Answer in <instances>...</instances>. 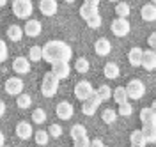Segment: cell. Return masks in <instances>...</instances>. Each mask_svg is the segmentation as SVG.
Listing matches in <instances>:
<instances>
[{
    "instance_id": "obj_1",
    "label": "cell",
    "mask_w": 156,
    "mask_h": 147,
    "mask_svg": "<svg viewBox=\"0 0 156 147\" xmlns=\"http://www.w3.org/2000/svg\"><path fill=\"white\" fill-rule=\"evenodd\" d=\"M71 59H73V50L64 41H48L43 46V60H46L48 64L69 62Z\"/></svg>"
},
{
    "instance_id": "obj_2",
    "label": "cell",
    "mask_w": 156,
    "mask_h": 147,
    "mask_svg": "<svg viewBox=\"0 0 156 147\" xmlns=\"http://www.w3.org/2000/svg\"><path fill=\"white\" fill-rule=\"evenodd\" d=\"M58 82H60V80H58L51 71H48V73L43 76V82H41V94H43L44 98H53L58 90Z\"/></svg>"
},
{
    "instance_id": "obj_3",
    "label": "cell",
    "mask_w": 156,
    "mask_h": 147,
    "mask_svg": "<svg viewBox=\"0 0 156 147\" xmlns=\"http://www.w3.org/2000/svg\"><path fill=\"white\" fill-rule=\"evenodd\" d=\"M11 9H12V14H14L16 18L27 20V18H30V14H32V11H34V5H32L30 0H12Z\"/></svg>"
},
{
    "instance_id": "obj_4",
    "label": "cell",
    "mask_w": 156,
    "mask_h": 147,
    "mask_svg": "<svg viewBox=\"0 0 156 147\" xmlns=\"http://www.w3.org/2000/svg\"><path fill=\"white\" fill-rule=\"evenodd\" d=\"M73 94H75V98L80 99V101H87V99H90L94 94H96V90L92 89V85H90V82H87V80H82V82H78L76 85H75V90H73Z\"/></svg>"
},
{
    "instance_id": "obj_5",
    "label": "cell",
    "mask_w": 156,
    "mask_h": 147,
    "mask_svg": "<svg viewBox=\"0 0 156 147\" xmlns=\"http://www.w3.org/2000/svg\"><path fill=\"white\" fill-rule=\"evenodd\" d=\"M126 90H128L129 99H142L144 98V94H146V85H144V82L133 78V80L128 82Z\"/></svg>"
},
{
    "instance_id": "obj_6",
    "label": "cell",
    "mask_w": 156,
    "mask_h": 147,
    "mask_svg": "<svg viewBox=\"0 0 156 147\" xmlns=\"http://www.w3.org/2000/svg\"><path fill=\"white\" fill-rule=\"evenodd\" d=\"M110 30H112V34L117 36V37H124V36L129 34L131 25H129V21L126 18H115V20L110 23Z\"/></svg>"
},
{
    "instance_id": "obj_7",
    "label": "cell",
    "mask_w": 156,
    "mask_h": 147,
    "mask_svg": "<svg viewBox=\"0 0 156 147\" xmlns=\"http://www.w3.org/2000/svg\"><path fill=\"white\" fill-rule=\"evenodd\" d=\"M5 92L9 96H16L18 98L20 94L23 92V80H20L18 76H11V78L5 80Z\"/></svg>"
},
{
    "instance_id": "obj_8",
    "label": "cell",
    "mask_w": 156,
    "mask_h": 147,
    "mask_svg": "<svg viewBox=\"0 0 156 147\" xmlns=\"http://www.w3.org/2000/svg\"><path fill=\"white\" fill-rule=\"evenodd\" d=\"M55 114H57L58 119L69 121V119L73 117V114H75V108H73V105L69 101H60L57 105V108H55Z\"/></svg>"
},
{
    "instance_id": "obj_9",
    "label": "cell",
    "mask_w": 156,
    "mask_h": 147,
    "mask_svg": "<svg viewBox=\"0 0 156 147\" xmlns=\"http://www.w3.org/2000/svg\"><path fill=\"white\" fill-rule=\"evenodd\" d=\"M101 103H103V101L99 99V96H98V94H94L90 99H87V101L83 103V107H82V114H83V115H94Z\"/></svg>"
},
{
    "instance_id": "obj_10",
    "label": "cell",
    "mask_w": 156,
    "mask_h": 147,
    "mask_svg": "<svg viewBox=\"0 0 156 147\" xmlns=\"http://www.w3.org/2000/svg\"><path fill=\"white\" fill-rule=\"evenodd\" d=\"M36 135L34 133V129H32V124L30 122H25V121H21L16 124V137L21 138V140H29Z\"/></svg>"
},
{
    "instance_id": "obj_11",
    "label": "cell",
    "mask_w": 156,
    "mask_h": 147,
    "mask_svg": "<svg viewBox=\"0 0 156 147\" xmlns=\"http://www.w3.org/2000/svg\"><path fill=\"white\" fill-rule=\"evenodd\" d=\"M12 69L18 75L30 73V59H27V57H16V59L12 60Z\"/></svg>"
},
{
    "instance_id": "obj_12",
    "label": "cell",
    "mask_w": 156,
    "mask_h": 147,
    "mask_svg": "<svg viewBox=\"0 0 156 147\" xmlns=\"http://www.w3.org/2000/svg\"><path fill=\"white\" fill-rule=\"evenodd\" d=\"M51 73H53V75H55L58 80L68 78L69 73H71L69 62H55V64H51Z\"/></svg>"
},
{
    "instance_id": "obj_13",
    "label": "cell",
    "mask_w": 156,
    "mask_h": 147,
    "mask_svg": "<svg viewBox=\"0 0 156 147\" xmlns=\"http://www.w3.org/2000/svg\"><path fill=\"white\" fill-rule=\"evenodd\" d=\"M25 36H29V37H37L39 34H41V30H43V25H41V21L39 20H29L25 23Z\"/></svg>"
},
{
    "instance_id": "obj_14",
    "label": "cell",
    "mask_w": 156,
    "mask_h": 147,
    "mask_svg": "<svg viewBox=\"0 0 156 147\" xmlns=\"http://www.w3.org/2000/svg\"><path fill=\"white\" fill-rule=\"evenodd\" d=\"M142 68L146 71H154L156 69V51L154 50H144V60H142Z\"/></svg>"
},
{
    "instance_id": "obj_15",
    "label": "cell",
    "mask_w": 156,
    "mask_h": 147,
    "mask_svg": "<svg viewBox=\"0 0 156 147\" xmlns=\"http://www.w3.org/2000/svg\"><path fill=\"white\" fill-rule=\"evenodd\" d=\"M58 9L57 0H41L39 2V11L44 14V16H53Z\"/></svg>"
},
{
    "instance_id": "obj_16",
    "label": "cell",
    "mask_w": 156,
    "mask_h": 147,
    "mask_svg": "<svg viewBox=\"0 0 156 147\" xmlns=\"http://www.w3.org/2000/svg\"><path fill=\"white\" fill-rule=\"evenodd\" d=\"M142 60H144V50L135 46V48H131L128 51V62L131 64V66H142Z\"/></svg>"
},
{
    "instance_id": "obj_17",
    "label": "cell",
    "mask_w": 156,
    "mask_h": 147,
    "mask_svg": "<svg viewBox=\"0 0 156 147\" xmlns=\"http://www.w3.org/2000/svg\"><path fill=\"white\" fill-rule=\"evenodd\" d=\"M94 51H96L99 57H105V55H108V53L112 51V44H110V41L105 39V37H99V39L94 43Z\"/></svg>"
},
{
    "instance_id": "obj_18",
    "label": "cell",
    "mask_w": 156,
    "mask_h": 147,
    "mask_svg": "<svg viewBox=\"0 0 156 147\" xmlns=\"http://www.w3.org/2000/svg\"><path fill=\"white\" fill-rule=\"evenodd\" d=\"M140 16L144 21H154L156 20V5L154 4H146L140 9Z\"/></svg>"
},
{
    "instance_id": "obj_19",
    "label": "cell",
    "mask_w": 156,
    "mask_h": 147,
    "mask_svg": "<svg viewBox=\"0 0 156 147\" xmlns=\"http://www.w3.org/2000/svg\"><path fill=\"white\" fill-rule=\"evenodd\" d=\"M7 37H9V41H12V43H18L21 37H23V34H25V30L21 29L20 25H9L7 27Z\"/></svg>"
},
{
    "instance_id": "obj_20",
    "label": "cell",
    "mask_w": 156,
    "mask_h": 147,
    "mask_svg": "<svg viewBox=\"0 0 156 147\" xmlns=\"http://www.w3.org/2000/svg\"><path fill=\"white\" fill-rule=\"evenodd\" d=\"M142 131H144V135H146L147 144H156V122L142 124Z\"/></svg>"
},
{
    "instance_id": "obj_21",
    "label": "cell",
    "mask_w": 156,
    "mask_h": 147,
    "mask_svg": "<svg viewBox=\"0 0 156 147\" xmlns=\"http://www.w3.org/2000/svg\"><path fill=\"white\" fill-rule=\"evenodd\" d=\"M103 75L108 80H115L121 75V69H119V66H117L115 62H108V64H105V68H103Z\"/></svg>"
},
{
    "instance_id": "obj_22",
    "label": "cell",
    "mask_w": 156,
    "mask_h": 147,
    "mask_svg": "<svg viewBox=\"0 0 156 147\" xmlns=\"http://www.w3.org/2000/svg\"><path fill=\"white\" fill-rule=\"evenodd\" d=\"M98 14H99L98 7H92V5H87V4H83V5L80 7V16H82L85 21L92 20V18H94V16H98Z\"/></svg>"
},
{
    "instance_id": "obj_23",
    "label": "cell",
    "mask_w": 156,
    "mask_h": 147,
    "mask_svg": "<svg viewBox=\"0 0 156 147\" xmlns=\"http://www.w3.org/2000/svg\"><path fill=\"white\" fill-rule=\"evenodd\" d=\"M140 122L142 124H151V122H156V115L153 112L151 107H146L140 110Z\"/></svg>"
},
{
    "instance_id": "obj_24",
    "label": "cell",
    "mask_w": 156,
    "mask_h": 147,
    "mask_svg": "<svg viewBox=\"0 0 156 147\" xmlns=\"http://www.w3.org/2000/svg\"><path fill=\"white\" fill-rule=\"evenodd\" d=\"M69 135H71L73 142H75L78 138L87 137V128L83 126V124H75V126H71V129H69Z\"/></svg>"
},
{
    "instance_id": "obj_25",
    "label": "cell",
    "mask_w": 156,
    "mask_h": 147,
    "mask_svg": "<svg viewBox=\"0 0 156 147\" xmlns=\"http://www.w3.org/2000/svg\"><path fill=\"white\" fill-rule=\"evenodd\" d=\"M128 99H129V96H128V90L126 87H117L114 89V101H115L117 105H122V103H126Z\"/></svg>"
},
{
    "instance_id": "obj_26",
    "label": "cell",
    "mask_w": 156,
    "mask_h": 147,
    "mask_svg": "<svg viewBox=\"0 0 156 147\" xmlns=\"http://www.w3.org/2000/svg\"><path fill=\"white\" fill-rule=\"evenodd\" d=\"M129 140H131V144H133V145H146V144H147L146 135H144V131H142V129H135V131H131Z\"/></svg>"
},
{
    "instance_id": "obj_27",
    "label": "cell",
    "mask_w": 156,
    "mask_h": 147,
    "mask_svg": "<svg viewBox=\"0 0 156 147\" xmlns=\"http://www.w3.org/2000/svg\"><path fill=\"white\" fill-rule=\"evenodd\" d=\"M96 94L99 96L101 101H108L110 98H114V90L108 87V85H99V87L96 89Z\"/></svg>"
},
{
    "instance_id": "obj_28",
    "label": "cell",
    "mask_w": 156,
    "mask_h": 147,
    "mask_svg": "<svg viewBox=\"0 0 156 147\" xmlns=\"http://www.w3.org/2000/svg\"><path fill=\"white\" fill-rule=\"evenodd\" d=\"M129 12H131V9H129V4H126V2H119V4L115 5L117 18H128Z\"/></svg>"
},
{
    "instance_id": "obj_29",
    "label": "cell",
    "mask_w": 156,
    "mask_h": 147,
    "mask_svg": "<svg viewBox=\"0 0 156 147\" xmlns=\"http://www.w3.org/2000/svg\"><path fill=\"white\" fill-rule=\"evenodd\" d=\"M89 68H90V64H89V60L85 59V57H78L76 62H75V69H76L80 75H85L89 71Z\"/></svg>"
},
{
    "instance_id": "obj_30",
    "label": "cell",
    "mask_w": 156,
    "mask_h": 147,
    "mask_svg": "<svg viewBox=\"0 0 156 147\" xmlns=\"http://www.w3.org/2000/svg\"><path fill=\"white\" fill-rule=\"evenodd\" d=\"M117 114H119V112H115L114 108H105V110H103V114H101V119H103V122L112 124V122H115Z\"/></svg>"
},
{
    "instance_id": "obj_31",
    "label": "cell",
    "mask_w": 156,
    "mask_h": 147,
    "mask_svg": "<svg viewBox=\"0 0 156 147\" xmlns=\"http://www.w3.org/2000/svg\"><path fill=\"white\" fill-rule=\"evenodd\" d=\"M34 138H36V144L37 145H46L50 142V133L44 131V129H37V133L34 135Z\"/></svg>"
},
{
    "instance_id": "obj_32",
    "label": "cell",
    "mask_w": 156,
    "mask_h": 147,
    "mask_svg": "<svg viewBox=\"0 0 156 147\" xmlns=\"http://www.w3.org/2000/svg\"><path fill=\"white\" fill-rule=\"evenodd\" d=\"M29 59L32 62H39L43 60V46H32L29 50Z\"/></svg>"
},
{
    "instance_id": "obj_33",
    "label": "cell",
    "mask_w": 156,
    "mask_h": 147,
    "mask_svg": "<svg viewBox=\"0 0 156 147\" xmlns=\"http://www.w3.org/2000/svg\"><path fill=\"white\" fill-rule=\"evenodd\" d=\"M32 122H36V124L46 122V112H44L43 108H36V110L32 112Z\"/></svg>"
},
{
    "instance_id": "obj_34",
    "label": "cell",
    "mask_w": 156,
    "mask_h": 147,
    "mask_svg": "<svg viewBox=\"0 0 156 147\" xmlns=\"http://www.w3.org/2000/svg\"><path fill=\"white\" fill-rule=\"evenodd\" d=\"M16 105H18V108L25 110V108H29L32 105V98H30L29 94H20L18 98H16Z\"/></svg>"
},
{
    "instance_id": "obj_35",
    "label": "cell",
    "mask_w": 156,
    "mask_h": 147,
    "mask_svg": "<svg viewBox=\"0 0 156 147\" xmlns=\"http://www.w3.org/2000/svg\"><path fill=\"white\" fill-rule=\"evenodd\" d=\"M133 114V105L126 101V103H122V105H119V115H122V117H129Z\"/></svg>"
},
{
    "instance_id": "obj_36",
    "label": "cell",
    "mask_w": 156,
    "mask_h": 147,
    "mask_svg": "<svg viewBox=\"0 0 156 147\" xmlns=\"http://www.w3.org/2000/svg\"><path fill=\"white\" fill-rule=\"evenodd\" d=\"M48 133H50V137H51V138L62 137V126H60V124H50Z\"/></svg>"
},
{
    "instance_id": "obj_37",
    "label": "cell",
    "mask_w": 156,
    "mask_h": 147,
    "mask_svg": "<svg viewBox=\"0 0 156 147\" xmlns=\"http://www.w3.org/2000/svg\"><path fill=\"white\" fill-rule=\"evenodd\" d=\"M101 23H103V18L98 14V16H94L92 20L87 21V27H89V29H99V27H101Z\"/></svg>"
},
{
    "instance_id": "obj_38",
    "label": "cell",
    "mask_w": 156,
    "mask_h": 147,
    "mask_svg": "<svg viewBox=\"0 0 156 147\" xmlns=\"http://www.w3.org/2000/svg\"><path fill=\"white\" fill-rule=\"evenodd\" d=\"M90 142H92V140H89V137H83V138L75 140V145L76 147H90Z\"/></svg>"
},
{
    "instance_id": "obj_39",
    "label": "cell",
    "mask_w": 156,
    "mask_h": 147,
    "mask_svg": "<svg viewBox=\"0 0 156 147\" xmlns=\"http://www.w3.org/2000/svg\"><path fill=\"white\" fill-rule=\"evenodd\" d=\"M0 50H2V53H0V60L4 62V60L7 59V44H5V41H0Z\"/></svg>"
},
{
    "instance_id": "obj_40",
    "label": "cell",
    "mask_w": 156,
    "mask_h": 147,
    "mask_svg": "<svg viewBox=\"0 0 156 147\" xmlns=\"http://www.w3.org/2000/svg\"><path fill=\"white\" fill-rule=\"evenodd\" d=\"M147 44L151 50H156V32H153L149 37H147Z\"/></svg>"
},
{
    "instance_id": "obj_41",
    "label": "cell",
    "mask_w": 156,
    "mask_h": 147,
    "mask_svg": "<svg viewBox=\"0 0 156 147\" xmlns=\"http://www.w3.org/2000/svg\"><path fill=\"white\" fill-rule=\"evenodd\" d=\"M90 147H105V144H103V140H99V138H94V140L90 142Z\"/></svg>"
},
{
    "instance_id": "obj_42",
    "label": "cell",
    "mask_w": 156,
    "mask_h": 147,
    "mask_svg": "<svg viewBox=\"0 0 156 147\" xmlns=\"http://www.w3.org/2000/svg\"><path fill=\"white\" fill-rule=\"evenodd\" d=\"M99 2H101V0H83V4L92 5V7H98V5H99Z\"/></svg>"
},
{
    "instance_id": "obj_43",
    "label": "cell",
    "mask_w": 156,
    "mask_h": 147,
    "mask_svg": "<svg viewBox=\"0 0 156 147\" xmlns=\"http://www.w3.org/2000/svg\"><path fill=\"white\" fill-rule=\"evenodd\" d=\"M0 114H2V115L5 114V103H0Z\"/></svg>"
},
{
    "instance_id": "obj_44",
    "label": "cell",
    "mask_w": 156,
    "mask_h": 147,
    "mask_svg": "<svg viewBox=\"0 0 156 147\" xmlns=\"http://www.w3.org/2000/svg\"><path fill=\"white\" fill-rule=\"evenodd\" d=\"M151 108H153V112H154V115H156V99L151 103Z\"/></svg>"
},
{
    "instance_id": "obj_45",
    "label": "cell",
    "mask_w": 156,
    "mask_h": 147,
    "mask_svg": "<svg viewBox=\"0 0 156 147\" xmlns=\"http://www.w3.org/2000/svg\"><path fill=\"white\" fill-rule=\"evenodd\" d=\"M5 4H7V0H0V5H2V7H4Z\"/></svg>"
},
{
    "instance_id": "obj_46",
    "label": "cell",
    "mask_w": 156,
    "mask_h": 147,
    "mask_svg": "<svg viewBox=\"0 0 156 147\" xmlns=\"http://www.w3.org/2000/svg\"><path fill=\"white\" fill-rule=\"evenodd\" d=\"M64 2H66V4H73V2H75V0H64Z\"/></svg>"
},
{
    "instance_id": "obj_47",
    "label": "cell",
    "mask_w": 156,
    "mask_h": 147,
    "mask_svg": "<svg viewBox=\"0 0 156 147\" xmlns=\"http://www.w3.org/2000/svg\"><path fill=\"white\" fill-rule=\"evenodd\" d=\"M131 147H146V145H133V144H131Z\"/></svg>"
},
{
    "instance_id": "obj_48",
    "label": "cell",
    "mask_w": 156,
    "mask_h": 147,
    "mask_svg": "<svg viewBox=\"0 0 156 147\" xmlns=\"http://www.w3.org/2000/svg\"><path fill=\"white\" fill-rule=\"evenodd\" d=\"M108 2H117V0H108Z\"/></svg>"
},
{
    "instance_id": "obj_49",
    "label": "cell",
    "mask_w": 156,
    "mask_h": 147,
    "mask_svg": "<svg viewBox=\"0 0 156 147\" xmlns=\"http://www.w3.org/2000/svg\"><path fill=\"white\" fill-rule=\"evenodd\" d=\"M151 2H156V0H151Z\"/></svg>"
},
{
    "instance_id": "obj_50",
    "label": "cell",
    "mask_w": 156,
    "mask_h": 147,
    "mask_svg": "<svg viewBox=\"0 0 156 147\" xmlns=\"http://www.w3.org/2000/svg\"><path fill=\"white\" fill-rule=\"evenodd\" d=\"M73 147H76V145H73Z\"/></svg>"
},
{
    "instance_id": "obj_51",
    "label": "cell",
    "mask_w": 156,
    "mask_h": 147,
    "mask_svg": "<svg viewBox=\"0 0 156 147\" xmlns=\"http://www.w3.org/2000/svg\"><path fill=\"white\" fill-rule=\"evenodd\" d=\"M154 51H156V50H154Z\"/></svg>"
}]
</instances>
